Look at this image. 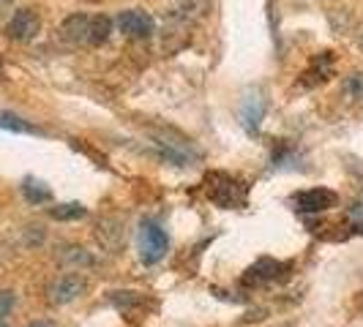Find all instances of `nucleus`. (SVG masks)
Wrapping results in <instances>:
<instances>
[{
	"mask_svg": "<svg viewBox=\"0 0 363 327\" xmlns=\"http://www.w3.org/2000/svg\"><path fill=\"white\" fill-rule=\"evenodd\" d=\"M205 191H208V200L218 205L221 210H233V207L240 210L249 205V185L233 178L230 172H211Z\"/></svg>",
	"mask_w": 363,
	"mask_h": 327,
	"instance_id": "1",
	"label": "nucleus"
},
{
	"mask_svg": "<svg viewBox=\"0 0 363 327\" xmlns=\"http://www.w3.org/2000/svg\"><path fill=\"white\" fill-rule=\"evenodd\" d=\"M150 142L159 150V159L175 164V166H191L194 161H200V150L175 131H153Z\"/></svg>",
	"mask_w": 363,
	"mask_h": 327,
	"instance_id": "2",
	"label": "nucleus"
},
{
	"mask_svg": "<svg viewBox=\"0 0 363 327\" xmlns=\"http://www.w3.org/2000/svg\"><path fill=\"white\" fill-rule=\"evenodd\" d=\"M290 278V265L287 262H276L271 256H262L257 259L249 270L243 272L240 284L243 287H268V284H276V281H287Z\"/></svg>",
	"mask_w": 363,
	"mask_h": 327,
	"instance_id": "3",
	"label": "nucleus"
},
{
	"mask_svg": "<svg viewBox=\"0 0 363 327\" xmlns=\"http://www.w3.org/2000/svg\"><path fill=\"white\" fill-rule=\"evenodd\" d=\"M85 292H88V281L79 272H66V275H57L47 287V303L50 306H69L77 297H82Z\"/></svg>",
	"mask_w": 363,
	"mask_h": 327,
	"instance_id": "4",
	"label": "nucleus"
},
{
	"mask_svg": "<svg viewBox=\"0 0 363 327\" xmlns=\"http://www.w3.org/2000/svg\"><path fill=\"white\" fill-rule=\"evenodd\" d=\"M167 251H169L167 232H164L159 224L145 221L143 229H140V259L145 265H156V262H162Z\"/></svg>",
	"mask_w": 363,
	"mask_h": 327,
	"instance_id": "5",
	"label": "nucleus"
},
{
	"mask_svg": "<svg viewBox=\"0 0 363 327\" xmlns=\"http://www.w3.org/2000/svg\"><path fill=\"white\" fill-rule=\"evenodd\" d=\"M336 202H339V194L330 188H323V185L292 194V205L298 213H325L330 207H336Z\"/></svg>",
	"mask_w": 363,
	"mask_h": 327,
	"instance_id": "6",
	"label": "nucleus"
},
{
	"mask_svg": "<svg viewBox=\"0 0 363 327\" xmlns=\"http://www.w3.org/2000/svg\"><path fill=\"white\" fill-rule=\"evenodd\" d=\"M265 109L268 101L259 88H249L240 98V126L246 128V134H257L262 126V117H265Z\"/></svg>",
	"mask_w": 363,
	"mask_h": 327,
	"instance_id": "7",
	"label": "nucleus"
},
{
	"mask_svg": "<svg viewBox=\"0 0 363 327\" xmlns=\"http://www.w3.org/2000/svg\"><path fill=\"white\" fill-rule=\"evenodd\" d=\"M38 30H41V19L33 8H19L14 11V17L9 19V25H6V36L11 38V41H19V44H28V41H33L38 36Z\"/></svg>",
	"mask_w": 363,
	"mask_h": 327,
	"instance_id": "8",
	"label": "nucleus"
},
{
	"mask_svg": "<svg viewBox=\"0 0 363 327\" xmlns=\"http://www.w3.org/2000/svg\"><path fill=\"white\" fill-rule=\"evenodd\" d=\"M118 28L121 33L131 41H145L156 33V25H153V17L140 11V8H131V11H121L118 17Z\"/></svg>",
	"mask_w": 363,
	"mask_h": 327,
	"instance_id": "9",
	"label": "nucleus"
},
{
	"mask_svg": "<svg viewBox=\"0 0 363 327\" xmlns=\"http://www.w3.org/2000/svg\"><path fill=\"white\" fill-rule=\"evenodd\" d=\"M211 0H175L172 8L167 11V22L175 28H189L191 22L205 17Z\"/></svg>",
	"mask_w": 363,
	"mask_h": 327,
	"instance_id": "10",
	"label": "nucleus"
},
{
	"mask_svg": "<svg viewBox=\"0 0 363 327\" xmlns=\"http://www.w3.org/2000/svg\"><path fill=\"white\" fill-rule=\"evenodd\" d=\"M91 19L88 14H72V17L63 19L60 25V38L69 41V44H82L88 47V38H91Z\"/></svg>",
	"mask_w": 363,
	"mask_h": 327,
	"instance_id": "11",
	"label": "nucleus"
},
{
	"mask_svg": "<svg viewBox=\"0 0 363 327\" xmlns=\"http://www.w3.org/2000/svg\"><path fill=\"white\" fill-rule=\"evenodd\" d=\"M96 237H99V243L107 248V251H121V246H123V226H121V221L115 216H107L99 221V226H96Z\"/></svg>",
	"mask_w": 363,
	"mask_h": 327,
	"instance_id": "12",
	"label": "nucleus"
},
{
	"mask_svg": "<svg viewBox=\"0 0 363 327\" xmlns=\"http://www.w3.org/2000/svg\"><path fill=\"white\" fill-rule=\"evenodd\" d=\"M333 76V54L330 52H320L311 57L309 69L303 71V85H320V82H328Z\"/></svg>",
	"mask_w": 363,
	"mask_h": 327,
	"instance_id": "13",
	"label": "nucleus"
},
{
	"mask_svg": "<svg viewBox=\"0 0 363 327\" xmlns=\"http://www.w3.org/2000/svg\"><path fill=\"white\" fill-rule=\"evenodd\" d=\"M57 262L63 268H72V270H88V268H96V256L79 246H66L57 251Z\"/></svg>",
	"mask_w": 363,
	"mask_h": 327,
	"instance_id": "14",
	"label": "nucleus"
},
{
	"mask_svg": "<svg viewBox=\"0 0 363 327\" xmlns=\"http://www.w3.org/2000/svg\"><path fill=\"white\" fill-rule=\"evenodd\" d=\"M109 36H112V19L99 14V17L91 19V38H88V47H101L107 44Z\"/></svg>",
	"mask_w": 363,
	"mask_h": 327,
	"instance_id": "15",
	"label": "nucleus"
},
{
	"mask_svg": "<svg viewBox=\"0 0 363 327\" xmlns=\"http://www.w3.org/2000/svg\"><path fill=\"white\" fill-rule=\"evenodd\" d=\"M22 197L30 202V205H44V202L52 200V191H50L44 183L28 178V180L22 183Z\"/></svg>",
	"mask_w": 363,
	"mask_h": 327,
	"instance_id": "16",
	"label": "nucleus"
},
{
	"mask_svg": "<svg viewBox=\"0 0 363 327\" xmlns=\"http://www.w3.org/2000/svg\"><path fill=\"white\" fill-rule=\"evenodd\" d=\"M50 216H52L55 221H79V218L88 216V207L79 205V202H66V205L50 207Z\"/></svg>",
	"mask_w": 363,
	"mask_h": 327,
	"instance_id": "17",
	"label": "nucleus"
},
{
	"mask_svg": "<svg viewBox=\"0 0 363 327\" xmlns=\"http://www.w3.org/2000/svg\"><path fill=\"white\" fill-rule=\"evenodd\" d=\"M342 91H345L350 101H363V71L350 74L345 79V85H342Z\"/></svg>",
	"mask_w": 363,
	"mask_h": 327,
	"instance_id": "18",
	"label": "nucleus"
},
{
	"mask_svg": "<svg viewBox=\"0 0 363 327\" xmlns=\"http://www.w3.org/2000/svg\"><path fill=\"white\" fill-rule=\"evenodd\" d=\"M0 128H9V131H19V134H38L30 123H25L17 115H0Z\"/></svg>",
	"mask_w": 363,
	"mask_h": 327,
	"instance_id": "19",
	"label": "nucleus"
},
{
	"mask_svg": "<svg viewBox=\"0 0 363 327\" xmlns=\"http://www.w3.org/2000/svg\"><path fill=\"white\" fill-rule=\"evenodd\" d=\"M44 240V229L41 226H28V232H25V243L28 246H38Z\"/></svg>",
	"mask_w": 363,
	"mask_h": 327,
	"instance_id": "20",
	"label": "nucleus"
},
{
	"mask_svg": "<svg viewBox=\"0 0 363 327\" xmlns=\"http://www.w3.org/2000/svg\"><path fill=\"white\" fill-rule=\"evenodd\" d=\"M14 306V292H0V316L9 314Z\"/></svg>",
	"mask_w": 363,
	"mask_h": 327,
	"instance_id": "21",
	"label": "nucleus"
},
{
	"mask_svg": "<svg viewBox=\"0 0 363 327\" xmlns=\"http://www.w3.org/2000/svg\"><path fill=\"white\" fill-rule=\"evenodd\" d=\"M355 232H358V235H363V221H361V224H355Z\"/></svg>",
	"mask_w": 363,
	"mask_h": 327,
	"instance_id": "22",
	"label": "nucleus"
},
{
	"mask_svg": "<svg viewBox=\"0 0 363 327\" xmlns=\"http://www.w3.org/2000/svg\"><path fill=\"white\" fill-rule=\"evenodd\" d=\"M30 327H52V325H47V322H33Z\"/></svg>",
	"mask_w": 363,
	"mask_h": 327,
	"instance_id": "23",
	"label": "nucleus"
},
{
	"mask_svg": "<svg viewBox=\"0 0 363 327\" xmlns=\"http://www.w3.org/2000/svg\"><path fill=\"white\" fill-rule=\"evenodd\" d=\"M0 327H9V325H6V322H3V319H0Z\"/></svg>",
	"mask_w": 363,
	"mask_h": 327,
	"instance_id": "24",
	"label": "nucleus"
},
{
	"mask_svg": "<svg viewBox=\"0 0 363 327\" xmlns=\"http://www.w3.org/2000/svg\"><path fill=\"white\" fill-rule=\"evenodd\" d=\"M0 76H3V63H0Z\"/></svg>",
	"mask_w": 363,
	"mask_h": 327,
	"instance_id": "25",
	"label": "nucleus"
},
{
	"mask_svg": "<svg viewBox=\"0 0 363 327\" xmlns=\"http://www.w3.org/2000/svg\"><path fill=\"white\" fill-rule=\"evenodd\" d=\"M358 44H361V50H363V36H361V41H358Z\"/></svg>",
	"mask_w": 363,
	"mask_h": 327,
	"instance_id": "26",
	"label": "nucleus"
},
{
	"mask_svg": "<svg viewBox=\"0 0 363 327\" xmlns=\"http://www.w3.org/2000/svg\"><path fill=\"white\" fill-rule=\"evenodd\" d=\"M91 3H99V0H91Z\"/></svg>",
	"mask_w": 363,
	"mask_h": 327,
	"instance_id": "27",
	"label": "nucleus"
}]
</instances>
